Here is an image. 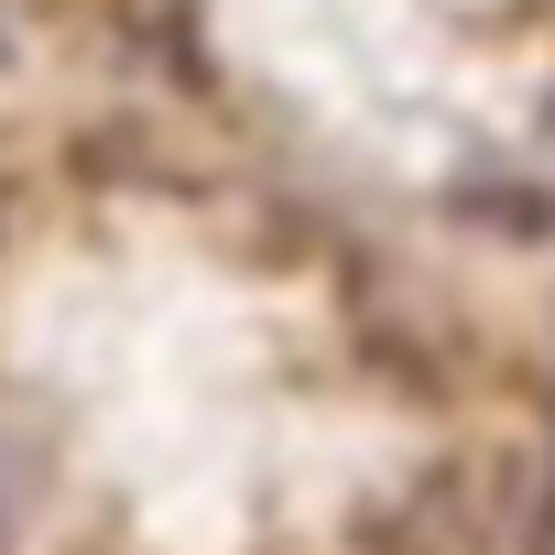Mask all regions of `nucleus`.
<instances>
[{
  "mask_svg": "<svg viewBox=\"0 0 555 555\" xmlns=\"http://www.w3.org/2000/svg\"><path fill=\"white\" fill-rule=\"evenodd\" d=\"M0 533H12V490H0Z\"/></svg>",
  "mask_w": 555,
  "mask_h": 555,
  "instance_id": "nucleus-1",
  "label": "nucleus"
}]
</instances>
